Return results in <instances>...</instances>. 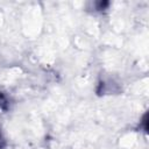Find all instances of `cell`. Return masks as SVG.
<instances>
[{
  "mask_svg": "<svg viewBox=\"0 0 149 149\" xmlns=\"http://www.w3.org/2000/svg\"><path fill=\"white\" fill-rule=\"evenodd\" d=\"M2 101H3V99H2V95L0 94V105H1V102H2Z\"/></svg>",
  "mask_w": 149,
  "mask_h": 149,
  "instance_id": "obj_1",
  "label": "cell"
},
{
  "mask_svg": "<svg viewBox=\"0 0 149 149\" xmlns=\"http://www.w3.org/2000/svg\"><path fill=\"white\" fill-rule=\"evenodd\" d=\"M1 142H2V139H1V136H0V148H1Z\"/></svg>",
  "mask_w": 149,
  "mask_h": 149,
  "instance_id": "obj_2",
  "label": "cell"
}]
</instances>
